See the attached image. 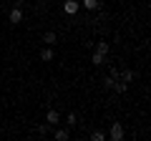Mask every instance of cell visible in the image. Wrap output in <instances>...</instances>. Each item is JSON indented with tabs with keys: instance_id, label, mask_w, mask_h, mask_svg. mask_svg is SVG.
I'll use <instances>...</instances> for the list:
<instances>
[{
	"instance_id": "cell-1",
	"label": "cell",
	"mask_w": 151,
	"mask_h": 141,
	"mask_svg": "<svg viewBox=\"0 0 151 141\" xmlns=\"http://www.w3.org/2000/svg\"><path fill=\"white\" fill-rule=\"evenodd\" d=\"M78 10H81V3L78 0H65L63 3V13H68V15H76Z\"/></svg>"
},
{
	"instance_id": "cell-2",
	"label": "cell",
	"mask_w": 151,
	"mask_h": 141,
	"mask_svg": "<svg viewBox=\"0 0 151 141\" xmlns=\"http://www.w3.org/2000/svg\"><path fill=\"white\" fill-rule=\"evenodd\" d=\"M108 136H111L113 141H121V139H124V126H121V124H111V131H108Z\"/></svg>"
},
{
	"instance_id": "cell-3",
	"label": "cell",
	"mask_w": 151,
	"mask_h": 141,
	"mask_svg": "<svg viewBox=\"0 0 151 141\" xmlns=\"http://www.w3.org/2000/svg\"><path fill=\"white\" fill-rule=\"evenodd\" d=\"M111 91H116V93H126V91H129V83H124L121 78H113V83H111Z\"/></svg>"
},
{
	"instance_id": "cell-4",
	"label": "cell",
	"mask_w": 151,
	"mask_h": 141,
	"mask_svg": "<svg viewBox=\"0 0 151 141\" xmlns=\"http://www.w3.org/2000/svg\"><path fill=\"white\" fill-rule=\"evenodd\" d=\"M55 40H58L55 30H45V33H43V43H45V45H55Z\"/></svg>"
},
{
	"instance_id": "cell-5",
	"label": "cell",
	"mask_w": 151,
	"mask_h": 141,
	"mask_svg": "<svg viewBox=\"0 0 151 141\" xmlns=\"http://www.w3.org/2000/svg\"><path fill=\"white\" fill-rule=\"evenodd\" d=\"M53 58H55V50L50 48V45H48V48H43V50H40V60H45V63H48V60H53Z\"/></svg>"
},
{
	"instance_id": "cell-6",
	"label": "cell",
	"mask_w": 151,
	"mask_h": 141,
	"mask_svg": "<svg viewBox=\"0 0 151 141\" xmlns=\"http://www.w3.org/2000/svg\"><path fill=\"white\" fill-rule=\"evenodd\" d=\"M45 119H48V126H55V124H58V121H60V116H58V111H55V109H50Z\"/></svg>"
},
{
	"instance_id": "cell-7",
	"label": "cell",
	"mask_w": 151,
	"mask_h": 141,
	"mask_svg": "<svg viewBox=\"0 0 151 141\" xmlns=\"http://www.w3.org/2000/svg\"><path fill=\"white\" fill-rule=\"evenodd\" d=\"M23 20V10H20V8H13V10H10V23H20Z\"/></svg>"
},
{
	"instance_id": "cell-8",
	"label": "cell",
	"mask_w": 151,
	"mask_h": 141,
	"mask_svg": "<svg viewBox=\"0 0 151 141\" xmlns=\"http://www.w3.org/2000/svg\"><path fill=\"white\" fill-rule=\"evenodd\" d=\"M81 5L86 8V10H98V8H101V3H98V0H83Z\"/></svg>"
},
{
	"instance_id": "cell-9",
	"label": "cell",
	"mask_w": 151,
	"mask_h": 141,
	"mask_svg": "<svg viewBox=\"0 0 151 141\" xmlns=\"http://www.w3.org/2000/svg\"><path fill=\"white\" fill-rule=\"evenodd\" d=\"M119 78H121L124 83H131L136 76H134V70H129V68H126V70H121V76H119Z\"/></svg>"
},
{
	"instance_id": "cell-10",
	"label": "cell",
	"mask_w": 151,
	"mask_h": 141,
	"mask_svg": "<svg viewBox=\"0 0 151 141\" xmlns=\"http://www.w3.org/2000/svg\"><path fill=\"white\" fill-rule=\"evenodd\" d=\"M108 50H111V45H108L106 40H98V43H96V53H103V55H106Z\"/></svg>"
},
{
	"instance_id": "cell-11",
	"label": "cell",
	"mask_w": 151,
	"mask_h": 141,
	"mask_svg": "<svg viewBox=\"0 0 151 141\" xmlns=\"http://www.w3.org/2000/svg\"><path fill=\"white\" fill-rule=\"evenodd\" d=\"M55 139H58V141H65V139H68V131H65V129H55Z\"/></svg>"
},
{
	"instance_id": "cell-12",
	"label": "cell",
	"mask_w": 151,
	"mask_h": 141,
	"mask_svg": "<svg viewBox=\"0 0 151 141\" xmlns=\"http://www.w3.org/2000/svg\"><path fill=\"white\" fill-rule=\"evenodd\" d=\"M103 58H106L103 53H96V50H93V58H91V60H93L96 65H101V63H103Z\"/></svg>"
},
{
	"instance_id": "cell-13",
	"label": "cell",
	"mask_w": 151,
	"mask_h": 141,
	"mask_svg": "<svg viewBox=\"0 0 151 141\" xmlns=\"http://www.w3.org/2000/svg\"><path fill=\"white\" fill-rule=\"evenodd\" d=\"M91 139H93V141H106V134H103V131H93Z\"/></svg>"
},
{
	"instance_id": "cell-14",
	"label": "cell",
	"mask_w": 151,
	"mask_h": 141,
	"mask_svg": "<svg viewBox=\"0 0 151 141\" xmlns=\"http://www.w3.org/2000/svg\"><path fill=\"white\" fill-rule=\"evenodd\" d=\"M38 134H40V136L48 134V124H38Z\"/></svg>"
},
{
	"instance_id": "cell-15",
	"label": "cell",
	"mask_w": 151,
	"mask_h": 141,
	"mask_svg": "<svg viewBox=\"0 0 151 141\" xmlns=\"http://www.w3.org/2000/svg\"><path fill=\"white\" fill-rule=\"evenodd\" d=\"M113 78H116V76H108V78H103V86H106V88H111V83H113Z\"/></svg>"
},
{
	"instance_id": "cell-16",
	"label": "cell",
	"mask_w": 151,
	"mask_h": 141,
	"mask_svg": "<svg viewBox=\"0 0 151 141\" xmlns=\"http://www.w3.org/2000/svg\"><path fill=\"white\" fill-rule=\"evenodd\" d=\"M76 121H78V119H76V114H68V126H76Z\"/></svg>"
}]
</instances>
